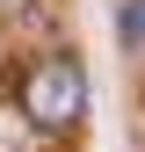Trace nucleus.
<instances>
[{"label": "nucleus", "mask_w": 145, "mask_h": 152, "mask_svg": "<svg viewBox=\"0 0 145 152\" xmlns=\"http://www.w3.org/2000/svg\"><path fill=\"white\" fill-rule=\"evenodd\" d=\"M22 116H29L36 130H51V138L87 116V72H80L72 51H51V58L29 65V80H22Z\"/></svg>", "instance_id": "f257e3e1"}, {"label": "nucleus", "mask_w": 145, "mask_h": 152, "mask_svg": "<svg viewBox=\"0 0 145 152\" xmlns=\"http://www.w3.org/2000/svg\"><path fill=\"white\" fill-rule=\"evenodd\" d=\"M123 44H131V51H145V0H123Z\"/></svg>", "instance_id": "f03ea898"}, {"label": "nucleus", "mask_w": 145, "mask_h": 152, "mask_svg": "<svg viewBox=\"0 0 145 152\" xmlns=\"http://www.w3.org/2000/svg\"><path fill=\"white\" fill-rule=\"evenodd\" d=\"M0 7H7V0H0Z\"/></svg>", "instance_id": "7ed1b4c3"}]
</instances>
